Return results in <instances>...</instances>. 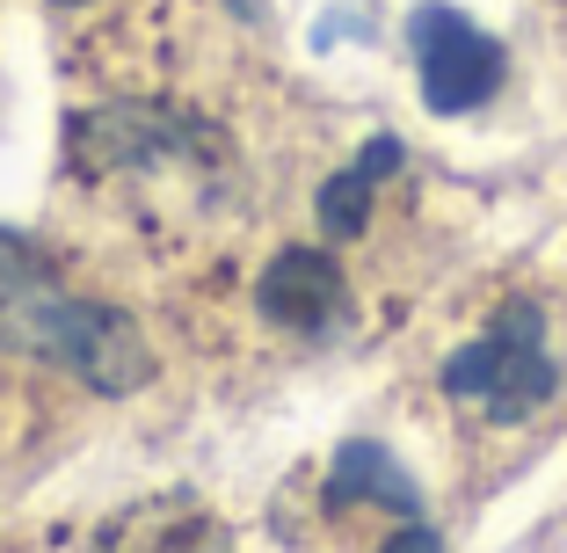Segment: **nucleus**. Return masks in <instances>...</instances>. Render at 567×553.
<instances>
[{
    "mask_svg": "<svg viewBox=\"0 0 567 553\" xmlns=\"http://www.w3.org/2000/svg\"><path fill=\"white\" fill-rule=\"evenodd\" d=\"M408 51H415L430 117H466V110L495 102V88L509 81V51L481 22H466L458 8H436V0L408 16Z\"/></svg>",
    "mask_w": 567,
    "mask_h": 553,
    "instance_id": "nucleus-4",
    "label": "nucleus"
},
{
    "mask_svg": "<svg viewBox=\"0 0 567 553\" xmlns=\"http://www.w3.org/2000/svg\"><path fill=\"white\" fill-rule=\"evenodd\" d=\"M204 146H212V132L197 117H183V110H167V102H102V110H73L66 117V161L87 183L197 161Z\"/></svg>",
    "mask_w": 567,
    "mask_h": 553,
    "instance_id": "nucleus-3",
    "label": "nucleus"
},
{
    "mask_svg": "<svg viewBox=\"0 0 567 553\" xmlns=\"http://www.w3.org/2000/svg\"><path fill=\"white\" fill-rule=\"evenodd\" d=\"M342 263L320 248H277L255 285V306H262L277 328H299V336H320L334 314H342Z\"/></svg>",
    "mask_w": 567,
    "mask_h": 553,
    "instance_id": "nucleus-5",
    "label": "nucleus"
},
{
    "mask_svg": "<svg viewBox=\"0 0 567 553\" xmlns=\"http://www.w3.org/2000/svg\"><path fill=\"white\" fill-rule=\"evenodd\" d=\"M0 350L73 371L95 393H138L153 379V350L124 306L66 291L37 240L0 226Z\"/></svg>",
    "mask_w": 567,
    "mask_h": 553,
    "instance_id": "nucleus-1",
    "label": "nucleus"
},
{
    "mask_svg": "<svg viewBox=\"0 0 567 553\" xmlns=\"http://www.w3.org/2000/svg\"><path fill=\"white\" fill-rule=\"evenodd\" d=\"M436 386H444L451 401H481L487 422H502V430L509 422H532L560 393V365L546 357V314L532 299H509L481 342L444 357Z\"/></svg>",
    "mask_w": 567,
    "mask_h": 553,
    "instance_id": "nucleus-2",
    "label": "nucleus"
},
{
    "mask_svg": "<svg viewBox=\"0 0 567 553\" xmlns=\"http://www.w3.org/2000/svg\"><path fill=\"white\" fill-rule=\"evenodd\" d=\"M385 553H444V539H436L422 518H401V532L385 539Z\"/></svg>",
    "mask_w": 567,
    "mask_h": 553,
    "instance_id": "nucleus-8",
    "label": "nucleus"
},
{
    "mask_svg": "<svg viewBox=\"0 0 567 553\" xmlns=\"http://www.w3.org/2000/svg\"><path fill=\"white\" fill-rule=\"evenodd\" d=\"M51 8H87V0H51Z\"/></svg>",
    "mask_w": 567,
    "mask_h": 553,
    "instance_id": "nucleus-9",
    "label": "nucleus"
},
{
    "mask_svg": "<svg viewBox=\"0 0 567 553\" xmlns=\"http://www.w3.org/2000/svg\"><path fill=\"white\" fill-rule=\"evenodd\" d=\"M408 146L393 132H371L364 153H357L342 175H328L320 183V226H328V240H357L364 234V218H371V190L385 183V175H401Z\"/></svg>",
    "mask_w": 567,
    "mask_h": 553,
    "instance_id": "nucleus-7",
    "label": "nucleus"
},
{
    "mask_svg": "<svg viewBox=\"0 0 567 553\" xmlns=\"http://www.w3.org/2000/svg\"><path fill=\"white\" fill-rule=\"evenodd\" d=\"M328 495H334L342 510H350V503H379V510H393V518H422V488H415V473H408L401 459L385 452L379 437H350V444L334 452Z\"/></svg>",
    "mask_w": 567,
    "mask_h": 553,
    "instance_id": "nucleus-6",
    "label": "nucleus"
}]
</instances>
